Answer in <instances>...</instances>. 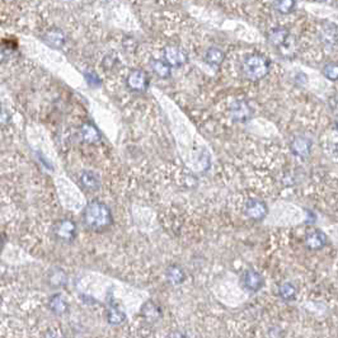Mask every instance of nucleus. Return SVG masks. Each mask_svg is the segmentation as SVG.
I'll list each match as a JSON object with an SVG mask.
<instances>
[{"label": "nucleus", "mask_w": 338, "mask_h": 338, "mask_svg": "<svg viewBox=\"0 0 338 338\" xmlns=\"http://www.w3.org/2000/svg\"><path fill=\"white\" fill-rule=\"evenodd\" d=\"M83 224L93 231H102L112 224V214L106 203L92 201L83 211Z\"/></svg>", "instance_id": "nucleus-1"}, {"label": "nucleus", "mask_w": 338, "mask_h": 338, "mask_svg": "<svg viewBox=\"0 0 338 338\" xmlns=\"http://www.w3.org/2000/svg\"><path fill=\"white\" fill-rule=\"evenodd\" d=\"M243 75L251 82H257L265 78L270 71V61L261 54H252L245 57L242 65Z\"/></svg>", "instance_id": "nucleus-2"}, {"label": "nucleus", "mask_w": 338, "mask_h": 338, "mask_svg": "<svg viewBox=\"0 0 338 338\" xmlns=\"http://www.w3.org/2000/svg\"><path fill=\"white\" fill-rule=\"evenodd\" d=\"M54 237L61 243H71L78 237V226L75 221L64 219L54 225Z\"/></svg>", "instance_id": "nucleus-3"}, {"label": "nucleus", "mask_w": 338, "mask_h": 338, "mask_svg": "<svg viewBox=\"0 0 338 338\" xmlns=\"http://www.w3.org/2000/svg\"><path fill=\"white\" fill-rule=\"evenodd\" d=\"M267 212L268 207L265 201L259 200V198H251L245 202L244 214L247 215V217L254 220V221L265 219Z\"/></svg>", "instance_id": "nucleus-4"}, {"label": "nucleus", "mask_w": 338, "mask_h": 338, "mask_svg": "<svg viewBox=\"0 0 338 338\" xmlns=\"http://www.w3.org/2000/svg\"><path fill=\"white\" fill-rule=\"evenodd\" d=\"M126 84L134 92H145L149 87V76L144 70L136 69L127 75Z\"/></svg>", "instance_id": "nucleus-5"}, {"label": "nucleus", "mask_w": 338, "mask_h": 338, "mask_svg": "<svg viewBox=\"0 0 338 338\" xmlns=\"http://www.w3.org/2000/svg\"><path fill=\"white\" fill-rule=\"evenodd\" d=\"M164 60L170 66H182L187 62V54L178 46H167L164 48Z\"/></svg>", "instance_id": "nucleus-6"}, {"label": "nucleus", "mask_w": 338, "mask_h": 338, "mask_svg": "<svg viewBox=\"0 0 338 338\" xmlns=\"http://www.w3.org/2000/svg\"><path fill=\"white\" fill-rule=\"evenodd\" d=\"M327 235L319 229H313L305 235V245L312 251H321L327 245Z\"/></svg>", "instance_id": "nucleus-7"}, {"label": "nucleus", "mask_w": 338, "mask_h": 338, "mask_svg": "<svg viewBox=\"0 0 338 338\" xmlns=\"http://www.w3.org/2000/svg\"><path fill=\"white\" fill-rule=\"evenodd\" d=\"M243 285H244V288L248 291L256 293V291L262 289V286L265 285V279L257 271L248 270L245 271L244 275H243Z\"/></svg>", "instance_id": "nucleus-8"}, {"label": "nucleus", "mask_w": 338, "mask_h": 338, "mask_svg": "<svg viewBox=\"0 0 338 338\" xmlns=\"http://www.w3.org/2000/svg\"><path fill=\"white\" fill-rule=\"evenodd\" d=\"M230 116L235 122H247L252 117V110L247 102L238 101L231 106Z\"/></svg>", "instance_id": "nucleus-9"}, {"label": "nucleus", "mask_w": 338, "mask_h": 338, "mask_svg": "<svg viewBox=\"0 0 338 338\" xmlns=\"http://www.w3.org/2000/svg\"><path fill=\"white\" fill-rule=\"evenodd\" d=\"M291 152L299 157V158H307L308 155L312 152V141L310 139L305 138V136H296L293 141H291Z\"/></svg>", "instance_id": "nucleus-10"}, {"label": "nucleus", "mask_w": 338, "mask_h": 338, "mask_svg": "<svg viewBox=\"0 0 338 338\" xmlns=\"http://www.w3.org/2000/svg\"><path fill=\"white\" fill-rule=\"evenodd\" d=\"M42 38L43 41H45L46 45L50 46V47L52 48H56V50L61 48L62 46H64L65 41H66V37H65L64 32L60 31L59 28L48 29V31L43 34Z\"/></svg>", "instance_id": "nucleus-11"}, {"label": "nucleus", "mask_w": 338, "mask_h": 338, "mask_svg": "<svg viewBox=\"0 0 338 338\" xmlns=\"http://www.w3.org/2000/svg\"><path fill=\"white\" fill-rule=\"evenodd\" d=\"M289 37H290L289 31L286 28H282V27L270 29L267 33L268 42L272 46H275V47H281L289 40Z\"/></svg>", "instance_id": "nucleus-12"}, {"label": "nucleus", "mask_w": 338, "mask_h": 338, "mask_svg": "<svg viewBox=\"0 0 338 338\" xmlns=\"http://www.w3.org/2000/svg\"><path fill=\"white\" fill-rule=\"evenodd\" d=\"M80 135L82 139L88 143V144H96L101 140V134H99L98 129L94 125L85 122L82 127H80Z\"/></svg>", "instance_id": "nucleus-13"}, {"label": "nucleus", "mask_w": 338, "mask_h": 338, "mask_svg": "<svg viewBox=\"0 0 338 338\" xmlns=\"http://www.w3.org/2000/svg\"><path fill=\"white\" fill-rule=\"evenodd\" d=\"M48 308L56 316H64L68 312L69 305L61 294H56V295L51 296L50 302H48Z\"/></svg>", "instance_id": "nucleus-14"}, {"label": "nucleus", "mask_w": 338, "mask_h": 338, "mask_svg": "<svg viewBox=\"0 0 338 338\" xmlns=\"http://www.w3.org/2000/svg\"><path fill=\"white\" fill-rule=\"evenodd\" d=\"M80 183H82V186L85 189L96 191V189L99 188L101 180H99V177L94 172H92V170H84L80 174Z\"/></svg>", "instance_id": "nucleus-15"}, {"label": "nucleus", "mask_w": 338, "mask_h": 338, "mask_svg": "<svg viewBox=\"0 0 338 338\" xmlns=\"http://www.w3.org/2000/svg\"><path fill=\"white\" fill-rule=\"evenodd\" d=\"M141 316L144 317L145 321L149 322V323H155L161 318V309L153 302H148L141 309Z\"/></svg>", "instance_id": "nucleus-16"}, {"label": "nucleus", "mask_w": 338, "mask_h": 338, "mask_svg": "<svg viewBox=\"0 0 338 338\" xmlns=\"http://www.w3.org/2000/svg\"><path fill=\"white\" fill-rule=\"evenodd\" d=\"M279 295L285 302H293L296 299L298 290H296L295 285L291 282H284L279 286Z\"/></svg>", "instance_id": "nucleus-17"}, {"label": "nucleus", "mask_w": 338, "mask_h": 338, "mask_svg": "<svg viewBox=\"0 0 338 338\" xmlns=\"http://www.w3.org/2000/svg\"><path fill=\"white\" fill-rule=\"evenodd\" d=\"M224 57H225V55H224V52L220 48L211 47L206 51L205 61L209 65H211V66H219L223 62Z\"/></svg>", "instance_id": "nucleus-18"}, {"label": "nucleus", "mask_w": 338, "mask_h": 338, "mask_svg": "<svg viewBox=\"0 0 338 338\" xmlns=\"http://www.w3.org/2000/svg\"><path fill=\"white\" fill-rule=\"evenodd\" d=\"M152 69L159 78L167 79L170 76V65L166 60H153Z\"/></svg>", "instance_id": "nucleus-19"}, {"label": "nucleus", "mask_w": 338, "mask_h": 338, "mask_svg": "<svg viewBox=\"0 0 338 338\" xmlns=\"http://www.w3.org/2000/svg\"><path fill=\"white\" fill-rule=\"evenodd\" d=\"M167 279L172 285H180L184 280V271L179 266H172L167 271Z\"/></svg>", "instance_id": "nucleus-20"}, {"label": "nucleus", "mask_w": 338, "mask_h": 338, "mask_svg": "<svg viewBox=\"0 0 338 338\" xmlns=\"http://www.w3.org/2000/svg\"><path fill=\"white\" fill-rule=\"evenodd\" d=\"M126 316L125 313L120 309L119 307H110L107 310V321L108 323L113 324V326H119V324L124 323Z\"/></svg>", "instance_id": "nucleus-21"}, {"label": "nucleus", "mask_w": 338, "mask_h": 338, "mask_svg": "<svg viewBox=\"0 0 338 338\" xmlns=\"http://www.w3.org/2000/svg\"><path fill=\"white\" fill-rule=\"evenodd\" d=\"M274 6L281 14H290L295 9V0H276Z\"/></svg>", "instance_id": "nucleus-22"}, {"label": "nucleus", "mask_w": 338, "mask_h": 338, "mask_svg": "<svg viewBox=\"0 0 338 338\" xmlns=\"http://www.w3.org/2000/svg\"><path fill=\"white\" fill-rule=\"evenodd\" d=\"M324 76L331 82H337L338 80V64L337 62H330L323 68Z\"/></svg>", "instance_id": "nucleus-23"}, {"label": "nucleus", "mask_w": 338, "mask_h": 338, "mask_svg": "<svg viewBox=\"0 0 338 338\" xmlns=\"http://www.w3.org/2000/svg\"><path fill=\"white\" fill-rule=\"evenodd\" d=\"M66 282V275L62 270H55L52 271V274H51L50 277V284L59 288V286H62Z\"/></svg>", "instance_id": "nucleus-24"}, {"label": "nucleus", "mask_w": 338, "mask_h": 338, "mask_svg": "<svg viewBox=\"0 0 338 338\" xmlns=\"http://www.w3.org/2000/svg\"><path fill=\"white\" fill-rule=\"evenodd\" d=\"M85 78H87V82L90 87H98V85L101 84V80H99L98 75H97L94 71H88V73L85 74Z\"/></svg>", "instance_id": "nucleus-25"}, {"label": "nucleus", "mask_w": 338, "mask_h": 338, "mask_svg": "<svg viewBox=\"0 0 338 338\" xmlns=\"http://www.w3.org/2000/svg\"><path fill=\"white\" fill-rule=\"evenodd\" d=\"M323 40L327 42H335L336 40V31L333 29H323Z\"/></svg>", "instance_id": "nucleus-26"}, {"label": "nucleus", "mask_w": 338, "mask_h": 338, "mask_svg": "<svg viewBox=\"0 0 338 338\" xmlns=\"http://www.w3.org/2000/svg\"><path fill=\"white\" fill-rule=\"evenodd\" d=\"M45 338H65V336L60 330H51L46 333Z\"/></svg>", "instance_id": "nucleus-27"}, {"label": "nucleus", "mask_w": 338, "mask_h": 338, "mask_svg": "<svg viewBox=\"0 0 338 338\" xmlns=\"http://www.w3.org/2000/svg\"><path fill=\"white\" fill-rule=\"evenodd\" d=\"M331 106H332V110L336 115H338V96L331 101Z\"/></svg>", "instance_id": "nucleus-28"}, {"label": "nucleus", "mask_w": 338, "mask_h": 338, "mask_svg": "<svg viewBox=\"0 0 338 338\" xmlns=\"http://www.w3.org/2000/svg\"><path fill=\"white\" fill-rule=\"evenodd\" d=\"M335 152H336V155H337V157H338V144L336 145V149H335Z\"/></svg>", "instance_id": "nucleus-29"}, {"label": "nucleus", "mask_w": 338, "mask_h": 338, "mask_svg": "<svg viewBox=\"0 0 338 338\" xmlns=\"http://www.w3.org/2000/svg\"><path fill=\"white\" fill-rule=\"evenodd\" d=\"M336 127H337V130H338V122H337V124H336Z\"/></svg>", "instance_id": "nucleus-30"}, {"label": "nucleus", "mask_w": 338, "mask_h": 338, "mask_svg": "<svg viewBox=\"0 0 338 338\" xmlns=\"http://www.w3.org/2000/svg\"><path fill=\"white\" fill-rule=\"evenodd\" d=\"M319 1H326V0H319Z\"/></svg>", "instance_id": "nucleus-31"}]
</instances>
